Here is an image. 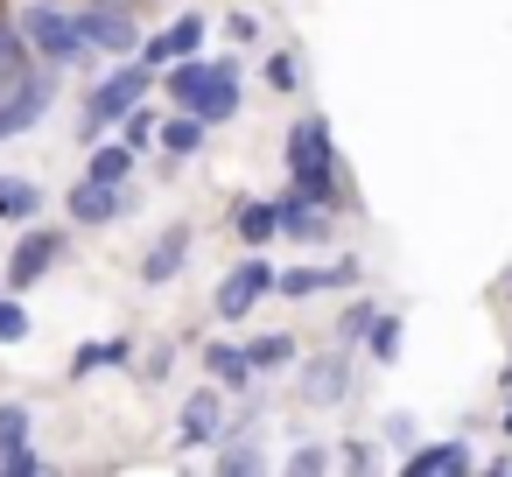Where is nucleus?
<instances>
[{
    "instance_id": "obj_20",
    "label": "nucleus",
    "mask_w": 512,
    "mask_h": 477,
    "mask_svg": "<svg viewBox=\"0 0 512 477\" xmlns=\"http://www.w3.org/2000/svg\"><path fill=\"white\" fill-rule=\"evenodd\" d=\"M43 211V183L29 176H0V225H29Z\"/></svg>"
},
{
    "instance_id": "obj_29",
    "label": "nucleus",
    "mask_w": 512,
    "mask_h": 477,
    "mask_svg": "<svg viewBox=\"0 0 512 477\" xmlns=\"http://www.w3.org/2000/svg\"><path fill=\"white\" fill-rule=\"evenodd\" d=\"M29 337V309L15 295H0V344H22Z\"/></svg>"
},
{
    "instance_id": "obj_3",
    "label": "nucleus",
    "mask_w": 512,
    "mask_h": 477,
    "mask_svg": "<svg viewBox=\"0 0 512 477\" xmlns=\"http://www.w3.org/2000/svg\"><path fill=\"white\" fill-rule=\"evenodd\" d=\"M148 92H155V71H148L141 57H120V64H113V71H106V78L85 92V134L99 141V134H106L113 120H127V113H134Z\"/></svg>"
},
{
    "instance_id": "obj_35",
    "label": "nucleus",
    "mask_w": 512,
    "mask_h": 477,
    "mask_svg": "<svg viewBox=\"0 0 512 477\" xmlns=\"http://www.w3.org/2000/svg\"><path fill=\"white\" fill-rule=\"evenodd\" d=\"M505 288H512V281H505Z\"/></svg>"
},
{
    "instance_id": "obj_13",
    "label": "nucleus",
    "mask_w": 512,
    "mask_h": 477,
    "mask_svg": "<svg viewBox=\"0 0 512 477\" xmlns=\"http://www.w3.org/2000/svg\"><path fill=\"white\" fill-rule=\"evenodd\" d=\"M43 113H50V78H36V71H29V78L15 85V99H0V141L29 134Z\"/></svg>"
},
{
    "instance_id": "obj_33",
    "label": "nucleus",
    "mask_w": 512,
    "mask_h": 477,
    "mask_svg": "<svg viewBox=\"0 0 512 477\" xmlns=\"http://www.w3.org/2000/svg\"><path fill=\"white\" fill-rule=\"evenodd\" d=\"M344 463H351V470H372L379 449H372V442H344Z\"/></svg>"
},
{
    "instance_id": "obj_15",
    "label": "nucleus",
    "mask_w": 512,
    "mask_h": 477,
    "mask_svg": "<svg viewBox=\"0 0 512 477\" xmlns=\"http://www.w3.org/2000/svg\"><path fill=\"white\" fill-rule=\"evenodd\" d=\"M274 204H281V239H302V246H323V239H330V211H323L316 197L288 190V197H274Z\"/></svg>"
},
{
    "instance_id": "obj_32",
    "label": "nucleus",
    "mask_w": 512,
    "mask_h": 477,
    "mask_svg": "<svg viewBox=\"0 0 512 477\" xmlns=\"http://www.w3.org/2000/svg\"><path fill=\"white\" fill-rule=\"evenodd\" d=\"M288 470L316 477V470H330V449H323V442H302V449H288Z\"/></svg>"
},
{
    "instance_id": "obj_5",
    "label": "nucleus",
    "mask_w": 512,
    "mask_h": 477,
    "mask_svg": "<svg viewBox=\"0 0 512 477\" xmlns=\"http://www.w3.org/2000/svg\"><path fill=\"white\" fill-rule=\"evenodd\" d=\"M274 281H281V267L260 260V246H253L239 267H225V281H218V316H225V323H246V316L274 295Z\"/></svg>"
},
{
    "instance_id": "obj_4",
    "label": "nucleus",
    "mask_w": 512,
    "mask_h": 477,
    "mask_svg": "<svg viewBox=\"0 0 512 477\" xmlns=\"http://www.w3.org/2000/svg\"><path fill=\"white\" fill-rule=\"evenodd\" d=\"M22 36H29V50H36L50 71H71V64H85V57H92V43H85V29H78V15H64L57 0H36V8L22 15Z\"/></svg>"
},
{
    "instance_id": "obj_23",
    "label": "nucleus",
    "mask_w": 512,
    "mask_h": 477,
    "mask_svg": "<svg viewBox=\"0 0 512 477\" xmlns=\"http://www.w3.org/2000/svg\"><path fill=\"white\" fill-rule=\"evenodd\" d=\"M127 358H134V344H127V337H99V344H85V351L71 358V379H92V372L127 365Z\"/></svg>"
},
{
    "instance_id": "obj_25",
    "label": "nucleus",
    "mask_w": 512,
    "mask_h": 477,
    "mask_svg": "<svg viewBox=\"0 0 512 477\" xmlns=\"http://www.w3.org/2000/svg\"><path fill=\"white\" fill-rule=\"evenodd\" d=\"M85 176H99V183H127V176H134V148H127V141H99L92 162H85Z\"/></svg>"
},
{
    "instance_id": "obj_11",
    "label": "nucleus",
    "mask_w": 512,
    "mask_h": 477,
    "mask_svg": "<svg viewBox=\"0 0 512 477\" xmlns=\"http://www.w3.org/2000/svg\"><path fill=\"white\" fill-rule=\"evenodd\" d=\"M0 470L8 477H36L43 456L29 449V407L22 400H0Z\"/></svg>"
},
{
    "instance_id": "obj_19",
    "label": "nucleus",
    "mask_w": 512,
    "mask_h": 477,
    "mask_svg": "<svg viewBox=\"0 0 512 477\" xmlns=\"http://www.w3.org/2000/svg\"><path fill=\"white\" fill-rule=\"evenodd\" d=\"M302 379H309L302 393H309L316 407H330V400H344V393H351V365H344V358H309V372H302Z\"/></svg>"
},
{
    "instance_id": "obj_14",
    "label": "nucleus",
    "mask_w": 512,
    "mask_h": 477,
    "mask_svg": "<svg viewBox=\"0 0 512 477\" xmlns=\"http://www.w3.org/2000/svg\"><path fill=\"white\" fill-rule=\"evenodd\" d=\"M190 239H197L190 225H169V232L141 253V281H148V288H169V281L183 274V260H190Z\"/></svg>"
},
{
    "instance_id": "obj_26",
    "label": "nucleus",
    "mask_w": 512,
    "mask_h": 477,
    "mask_svg": "<svg viewBox=\"0 0 512 477\" xmlns=\"http://www.w3.org/2000/svg\"><path fill=\"white\" fill-rule=\"evenodd\" d=\"M400 344H407L400 316H372V330H365V351H372L379 365H393V358H400Z\"/></svg>"
},
{
    "instance_id": "obj_34",
    "label": "nucleus",
    "mask_w": 512,
    "mask_h": 477,
    "mask_svg": "<svg viewBox=\"0 0 512 477\" xmlns=\"http://www.w3.org/2000/svg\"><path fill=\"white\" fill-rule=\"evenodd\" d=\"M0 15H8V8H0Z\"/></svg>"
},
{
    "instance_id": "obj_10",
    "label": "nucleus",
    "mask_w": 512,
    "mask_h": 477,
    "mask_svg": "<svg viewBox=\"0 0 512 477\" xmlns=\"http://www.w3.org/2000/svg\"><path fill=\"white\" fill-rule=\"evenodd\" d=\"M358 281H365V267H358L351 253H337L330 267H281V281H274V288L302 302V295H330V288H358Z\"/></svg>"
},
{
    "instance_id": "obj_24",
    "label": "nucleus",
    "mask_w": 512,
    "mask_h": 477,
    "mask_svg": "<svg viewBox=\"0 0 512 477\" xmlns=\"http://www.w3.org/2000/svg\"><path fill=\"white\" fill-rule=\"evenodd\" d=\"M218 470H225V477H253V470H267V449H260L253 435H232V442L218 435Z\"/></svg>"
},
{
    "instance_id": "obj_6",
    "label": "nucleus",
    "mask_w": 512,
    "mask_h": 477,
    "mask_svg": "<svg viewBox=\"0 0 512 477\" xmlns=\"http://www.w3.org/2000/svg\"><path fill=\"white\" fill-rule=\"evenodd\" d=\"M64 260V232L57 225H36L29 218V232L15 239V253H8V295H22V288H36L50 267Z\"/></svg>"
},
{
    "instance_id": "obj_28",
    "label": "nucleus",
    "mask_w": 512,
    "mask_h": 477,
    "mask_svg": "<svg viewBox=\"0 0 512 477\" xmlns=\"http://www.w3.org/2000/svg\"><path fill=\"white\" fill-rule=\"evenodd\" d=\"M372 316H379L372 302H351V309L337 316V337H344V344H365V330H372Z\"/></svg>"
},
{
    "instance_id": "obj_16",
    "label": "nucleus",
    "mask_w": 512,
    "mask_h": 477,
    "mask_svg": "<svg viewBox=\"0 0 512 477\" xmlns=\"http://www.w3.org/2000/svg\"><path fill=\"white\" fill-rule=\"evenodd\" d=\"M463 470H477V456H470V442H421V449H407V477H463Z\"/></svg>"
},
{
    "instance_id": "obj_22",
    "label": "nucleus",
    "mask_w": 512,
    "mask_h": 477,
    "mask_svg": "<svg viewBox=\"0 0 512 477\" xmlns=\"http://www.w3.org/2000/svg\"><path fill=\"white\" fill-rule=\"evenodd\" d=\"M22 78H29V36L0 22V99H15Z\"/></svg>"
},
{
    "instance_id": "obj_7",
    "label": "nucleus",
    "mask_w": 512,
    "mask_h": 477,
    "mask_svg": "<svg viewBox=\"0 0 512 477\" xmlns=\"http://www.w3.org/2000/svg\"><path fill=\"white\" fill-rule=\"evenodd\" d=\"M78 29H85V43H92V50H106L113 64L141 50V29H134V15L120 8V0H99V8H85V15H78Z\"/></svg>"
},
{
    "instance_id": "obj_18",
    "label": "nucleus",
    "mask_w": 512,
    "mask_h": 477,
    "mask_svg": "<svg viewBox=\"0 0 512 477\" xmlns=\"http://www.w3.org/2000/svg\"><path fill=\"white\" fill-rule=\"evenodd\" d=\"M155 141H162V155H169V162H183V155H197V148H204V120L176 106V113L155 127Z\"/></svg>"
},
{
    "instance_id": "obj_1",
    "label": "nucleus",
    "mask_w": 512,
    "mask_h": 477,
    "mask_svg": "<svg viewBox=\"0 0 512 477\" xmlns=\"http://www.w3.org/2000/svg\"><path fill=\"white\" fill-rule=\"evenodd\" d=\"M162 99L197 113L204 127L211 120H232L239 113V71L232 64H204V57H183V64H162Z\"/></svg>"
},
{
    "instance_id": "obj_21",
    "label": "nucleus",
    "mask_w": 512,
    "mask_h": 477,
    "mask_svg": "<svg viewBox=\"0 0 512 477\" xmlns=\"http://www.w3.org/2000/svg\"><path fill=\"white\" fill-rule=\"evenodd\" d=\"M239 239H246V246H274V239H281V204H274V197L239 204Z\"/></svg>"
},
{
    "instance_id": "obj_2",
    "label": "nucleus",
    "mask_w": 512,
    "mask_h": 477,
    "mask_svg": "<svg viewBox=\"0 0 512 477\" xmlns=\"http://www.w3.org/2000/svg\"><path fill=\"white\" fill-rule=\"evenodd\" d=\"M288 190H302V197H316L323 211H337V141H330V120H316V113H302L295 127H288Z\"/></svg>"
},
{
    "instance_id": "obj_30",
    "label": "nucleus",
    "mask_w": 512,
    "mask_h": 477,
    "mask_svg": "<svg viewBox=\"0 0 512 477\" xmlns=\"http://www.w3.org/2000/svg\"><path fill=\"white\" fill-rule=\"evenodd\" d=\"M267 85H274V92H295V85H302V64H295L288 50H274V57H267Z\"/></svg>"
},
{
    "instance_id": "obj_31",
    "label": "nucleus",
    "mask_w": 512,
    "mask_h": 477,
    "mask_svg": "<svg viewBox=\"0 0 512 477\" xmlns=\"http://www.w3.org/2000/svg\"><path fill=\"white\" fill-rule=\"evenodd\" d=\"M120 127H127V134H120V141H127V148H141V141H155V127H162V120H155V113H148V106H134V113H127V120H120Z\"/></svg>"
},
{
    "instance_id": "obj_9",
    "label": "nucleus",
    "mask_w": 512,
    "mask_h": 477,
    "mask_svg": "<svg viewBox=\"0 0 512 477\" xmlns=\"http://www.w3.org/2000/svg\"><path fill=\"white\" fill-rule=\"evenodd\" d=\"M64 211H71L78 225H120V218H127V183H99V176H85V183H71Z\"/></svg>"
},
{
    "instance_id": "obj_12",
    "label": "nucleus",
    "mask_w": 512,
    "mask_h": 477,
    "mask_svg": "<svg viewBox=\"0 0 512 477\" xmlns=\"http://www.w3.org/2000/svg\"><path fill=\"white\" fill-rule=\"evenodd\" d=\"M204 50V15H176L155 43H141V64L148 71H162V64H183V57H197Z\"/></svg>"
},
{
    "instance_id": "obj_17",
    "label": "nucleus",
    "mask_w": 512,
    "mask_h": 477,
    "mask_svg": "<svg viewBox=\"0 0 512 477\" xmlns=\"http://www.w3.org/2000/svg\"><path fill=\"white\" fill-rule=\"evenodd\" d=\"M204 365H211V379H225V393H246L260 372H253V358H246V344H204Z\"/></svg>"
},
{
    "instance_id": "obj_27",
    "label": "nucleus",
    "mask_w": 512,
    "mask_h": 477,
    "mask_svg": "<svg viewBox=\"0 0 512 477\" xmlns=\"http://www.w3.org/2000/svg\"><path fill=\"white\" fill-rule=\"evenodd\" d=\"M246 358H253V372L295 365V337H274V330H267V337H253V344H246Z\"/></svg>"
},
{
    "instance_id": "obj_8",
    "label": "nucleus",
    "mask_w": 512,
    "mask_h": 477,
    "mask_svg": "<svg viewBox=\"0 0 512 477\" xmlns=\"http://www.w3.org/2000/svg\"><path fill=\"white\" fill-rule=\"evenodd\" d=\"M218 435H225V393L218 386H197L183 400V414H176V442L183 449H211Z\"/></svg>"
}]
</instances>
